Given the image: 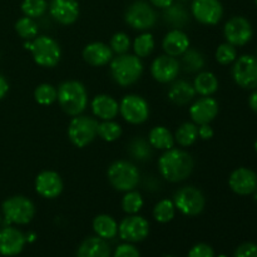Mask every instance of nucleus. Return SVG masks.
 <instances>
[{
  "instance_id": "de8ad7c7",
  "label": "nucleus",
  "mask_w": 257,
  "mask_h": 257,
  "mask_svg": "<svg viewBox=\"0 0 257 257\" xmlns=\"http://www.w3.org/2000/svg\"><path fill=\"white\" fill-rule=\"evenodd\" d=\"M8 90H9V84H8L7 79L0 74V99H3L7 95Z\"/></svg>"
},
{
  "instance_id": "58836bf2",
  "label": "nucleus",
  "mask_w": 257,
  "mask_h": 257,
  "mask_svg": "<svg viewBox=\"0 0 257 257\" xmlns=\"http://www.w3.org/2000/svg\"><path fill=\"white\" fill-rule=\"evenodd\" d=\"M48 9L47 0H23L22 12L25 17H29L35 19L44 15Z\"/></svg>"
},
{
  "instance_id": "8fccbe9b",
  "label": "nucleus",
  "mask_w": 257,
  "mask_h": 257,
  "mask_svg": "<svg viewBox=\"0 0 257 257\" xmlns=\"http://www.w3.org/2000/svg\"><path fill=\"white\" fill-rule=\"evenodd\" d=\"M253 193H255V201H256V202H257V190H256L255 192H253Z\"/></svg>"
},
{
  "instance_id": "4be33fe9",
  "label": "nucleus",
  "mask_w": 257,
  "mask_h": 257,
  "mask_svg": "<svg viewBox=\"0 0 257 257\" xmlns=\"http://www.w3.org/2000/svg\"><path fill=\"white\" fill-rule=\"evenodd\" d=\"M162 48L165 53L171 57H181L190 48L188 35L181 29H172L163 38Z\"/></svg>"
},
{
  "instance_id": "a18cd8bd",
  "label": "nucleus",
  "mask_w": 257,
  "mask_h": 257,
  "mask_svg": "<svg viewBox=\"0 0 257 257\" xmlns=\"http://www.w3.org/2000/svg\"><path fill=\"white\" fill-rule=\"evenodd\" d=\"M198 137L203 141H208L213 137V130L210 124H201L198 127Z\"/></svg>"
},
{
  "instance_id": "a878e982",
  "label": "nucleus",
  "mask_w": 257,
  "mask_h": 257,
  "mask_svg": "<svg viewBox=\"0 0 257 257\" xmlns=\"http://www.w3.org/2000/svg\"><path fill=\"white\" fill-rule=\"evenodd\" d=\"M163 20L166 24L172 27L173 29H181L186 27L190 22V14L182 4H171L170 7L163 9Z\"/></svg>"
},
{
  "instance_id": "7c9ffc66",
  "label": "nucleus",
  "mask_w": 257,
  "mask_h": 257,
  "mask_svg": "<svg viewBox=\"0 0 257 257\" xmlns=\"http://www.w3.org/2000/svg\"><path fill=\"white\" fill-rule=\"evenodd\" d=\"M175 142H177L181 147H190L197 141L198 127L193 122H186L177 128L175 133Z\"/></svg>"
},
{
  "instance_id": "f704fd0d",
  "label": "nucleus",
  "mask_w": 257,
  "mask_h": 257,
  "mask_svg": "<svg viewBox=\"0 0 257 257\" xmlns=\"http://www.w3.org/2000/svg\"><path fill=\"white\" fill-rule=\"evenodd\" d=\"M98 136L105 142H114L122 136V127L114 120H103L98 123Z\"/></svg>"
},
{
  "instance_id": "864d4df0",
  "label": "nucleus",
  "mask_w": 257,
  "mask_h": 257,
  "mask_svg": "<svg viewBox=\"0 0 257 257\" xmlns=\"http://www.w3.org/2000/svg\"><path fill=\"white\" fill-rule=\"evenodd\" d=\"M165 257H173V256H171V255H167V256H165Z\"/></svg>"
},
{
  "instance_id": "9d476101",
  "label": "nucleus",
  "mask_w": 257,
  "mask_h": 257,
  "mask_svg": "<svg viewBox=\"0 0 257 257\" xmlns=\"http://www.w3.org/2000/svg\"><path fill=\"white\" fill-rule=\"evenodd\" d=\"M119 113L125 122L131 124H142L150 117V105L141 95L128 94L120 100Z\"/></svg>"
},
{
  "instance_id": "c85d7f7f",
  "label": "nucleus",
  "mask_w": 257,
  "mask_h": 257,
  "mask_svg": "<svg viewBox=\"0 0 257 257\" xmlns=\"http://www.w3.org/2000/svg\"><path fill=\"white\" fill-rule=\"evenodd\" d=\"M193 88L202 97H210L218 89V79L213 73L200 72L195 78Z\"/></svg>"
},
{
  "instance_id": "7ed1b4c3",
  "label": "nucleus",
  "mask_w": 257,
  "mask_h": 257,
  "mask_svg": "<svg viewBox=\"0 0 257 257\" xmlns=\"http://www.w3.org/2000/svg\"><path fill=\"white\" fill-rule=\"evenodd\" d=\"M110 74L117 84L130 87L142 77L143 63L137 55L119 54L110 60Z\"/></svg>"
},
{
  "instance_id": "09e8293b",
  "label": "nucleus",
  "mask_w": 257,
  "mask_h": 257,
  "mask_svg": "<svg viewBox=\"0 0 257 257\" xmlns=\"http://www.w3.org/2000/svg\"><path fill=\"white\" fill-rule=\"evenodd\" d=\"M248 104H250L251 109L253 112L257 113V89H255V92L250 95V99H248Z\"/></svg>"
},
{
  "instance_id": "72a5a7b5",
  "label": "nucleus",
  "mask_w": 257,
  "mask_h": 257,
  "mask_svg": "<svg viewBox=\"0 0 257 257\" xmlns=\"http://www.w3.org/2000/svg\"><path fill=\"white\" fill-rule=\"evenodd\" d=\"M155 38L151 33H142L138 35L133 42V50H135V55L138 58H147L148 55L152 54L153 49H155Z\"/></svg>"
},
{
  "instance_id": "5fc2aeb1",
  "label": "nucleus",
  "mask_w": 257,
  "mask_h": 257,
  "mask_svg": "<svg viewBox=\"0 0 257 257\" xmlns=\"http://www.w3.org/2000/svg\"><path fill=\"white\" fill-rule=\"evenodd\" d=\"M0 225H2V217H0Z\"/></svg>"
},
{
  "instance_id": "2eb2a0df",
  "label": "nucleus",
  "mask_w": 257,
  "mask_h": 257,
  "mask_svg": "<svg viewBox=\"0 0 257 257\" xmlns=\"http://www.w3.org/2000/svg\"><path fill=\"white\" fill-rule=\"evenodd\" d=\"M181 67L175 57L163 54L156 58L151 64V74L160 83H171L177 78Z\"/></svg>"
},
{
  "instance_id": "c756f323",
  "label": "nucleus",
  "mask_w": 257,
  "mask_h": 257,
  "mask_svg": "<svg viewBox=\"0 0 257 257\" xmlns=\"http://www.w3.org/2000/svg\"><path fill=\"white\" fill-rule=\"evenodd\" d=\"M180 67L186 73H197L205 67V57L200 50L195 49V48H188L181 55Z\"/></svg>"
},
{
  "instance_id": "ea45409f",
  "label": "nucleus",
  "mask_w": 257,
  "mask_h": 257,
  "mask_svg": "<svg viewBox=\"0 0 257 257\" xmlns=\"http://www.w3.org/2000/svg\"><path fill=\"white\" fill-rule=\"evenodd\" d=\"M237 58V52L236 48L230 43H223L216 50V60L221 65H228L233 63Z\"/></svg>"
},
{
  "instance_id": "c03bdc74",
  "label": "nucleus",
  "mask_w": 257,
  "mask_h": 257,
  "mask_svg": "<svg viewBox=\"0 0 257 257\" xmlns=\"http://www.w3.org/2000/svg\"><path fill=\"white\" fill-rule=\"evenodd\" d=\"M114 257H140V252L131 243H123L115 248Z\"/></svg>"
},
{
  "instance_id": "49530a36",
  "label": "nucleus",
  "mask_w": 257,
  "mask_h": 257,
  "mask_svg": "<svg viewBox=\"0 0 257 257\" xmlns=\"http://www.w3.org/2000/svg\"><path fill=\"white\" fill-rule=\"evenodd\" d=\"M148 2H150V4L152 5V7L166 9V8H168L171 4H172L173 0H148Z\"/></svg>"
},
{
  "instance_id": "f3484780",
  "label": "nucleus",
  "mask_w": 257,
  "mask_h": 257,
  "mask_svg": "<svg viewBox=\"0 0 257 257\" xmlns=\"http://www.w3.org/2000/svg\"><path fill=\"white\" fill-rule=\"evenodd\" d=\"M218 114V103L215 98L201 97L193 102L190 108V117L193 123L201 124H210L216 115Z\"/></svg>"
},
{
  "instance_id": "2f4dec72",
  "label": "nucleus",
  "mask_w": 257,
  "mask_h": 257,
  "mask_svg": "<svg viewBox=\"0 0 257 257\" xmlns=\"http://www.w3.org/2000/svg\"><path fill=\"white\" fill-rule=\"evenodd\" d=\"M130 155L137 161H147L152 156V146L142 137H135L128 146Z\"/></svg>"
},
{
  "instance_id": "f8f14e48",
  "label": "nucleus",
  "mask_w": 257,
  "mask_h": 257,
  "mask_svg": "<svg viewBox=\"0 0 257 257\" xmlns=\"http://www.w3.org/2000/svg\"><path fill=\"white\" fill-rule=\"evenodd\" d=\"M118 233L119 237L127 242H140L150 233V223L142 216L131 215L123 218L119 223Z\"/></svg>"
},
{
  "instance_id": "f03ea898",
  "label": "nucleus",
  "mask_w": 257,
  "mask_h": 257,
  "mask_svg": "<svg viewBox=\"0 0 257 257\" xmlns=\"http://www.w3.org/2000/svg\"><path fill=\"white\" fill-rule=\"evenodd\" d=\"M58 103L68 115L82 114L88 105V93L78 80H65L58 88Z\"/></svg>"
},
{
  "instance_id": "dca6fc26",
  "label": "nucleus",
  "mask_w": 257,
  "mask_h": 257,
  "mask_svg": "<svg viewBox=\"0 0 257 257\" xmlns=\"http://www.w3.org/2000/svg\"><path fill=\"white\" fill-rule=\"evenodd\" d=\"M63 180L54 171H43L35 178V191L42 197L53 200L62 193Z\"/></svg>"
},
{
  "instance_id": "a211bd4d",
  "label": "nucleus",
  "mask_w": 257,
  "mask_h": 257,
  "mask_svg": "<svg viewBox=\"0 0 257 257\" xmlns=\"http://www.w3.org/2000/svg\"><path fill=\"white\" fill-rule=\"evenodd\" d=\"M49 13L53 19L62 25H70L79 17V4L77 0H52Z\"/></svg>"
},
{
  "instance_id": "3c124183",
  "label": "nucleus",
  "mask_w": 257,
  "mask_h": 257,
  "mask_svg": "<svg viewBox=\"0 0 257 257\" xmlns=\"http://www.w3.org/2000/svg\"><path fill=\"white\" fill-rule=\"evenodd\" d=\"M255 151H256V153H257V140H256V142H255Z\"/></svg>"
},
{
  "instance_id": "603ef678",
  "label": "nucleus",
  "mask_w": 257,
  "mask_h": 257,
  "mask_svg": "<svg viewBox=\"0 0 257 257\" xmlns=\"http://www.w3.org/2000/svg\"><path fill=\"white\" fill-rule=\"evenodd\" d=\"M218 257H227V256H225V255H220Z\"/></svg>"
},
{
  "instance_id": "9b49d317",
  "label": "nucleus",
  "mask_w": 257,
  "mask_h": 257,
  "mask_svg": "<svg viewBox=\"0 0 257 257\" xmlns=\"http://www.w3.org/2000/svg\"><path fill=\"white\" fill-rule=\"evenodd\" d=\"M233 80L243 89L257 88V58L252 55H242L236 58L232 68Z\"/></svg>"
},
{
  "instance_id": "4c0bfd02",
  "label": "nucleus",
  "mask_w": 257,
  "mask_h": 257,
  "mask_svg": "<svg viewBox=\"0 0 257 257\" xmlns=\"http://www.w3.org/2000/svg\"><path fill=\"white\" fill-rule=\"evenodd\" d=\"M15 30L18 35L24 40H33L38 35V24L33 18L23 17L15 23Z\"/></svg>"
},
{
  "instance_id": "393cba45",
  "label": "nucleus",
  "mask_w": 257,
  "mask_h": 257,
  "mask_svg": "<svg viewBox=\"0 0 257 257\" xmlns=\"http://www.w3.org/2000/svg\"><path fill=\"white\" fill-rule=\"evenodd\" d=\"M78 257H109L110 248L105 240L98 237H88L78 248Z\"/></svg>"
},
{
  "instance_id": "6e6552de",
  "label": "nucleus",
  "mask_w": 257,
  "mask_h": 257,
  "mask_svg": "<svg viewBox=\"0 0 257 257\" xmlns=\"http://www.w3.org/2000/svg\"><path fill=\"white\" fill-rule=\"evenodd\" d=\"M176 210L185 216H197L206 206V198L202 191L193 186H185L180 188L173 196Z\"/></svg>"
},
{
  "instance_id": "bb28decb",
  "label": "nucleus",
  "mask_w": 257,
  "mask_h": 257,
  "mask_svg": "<svg viewBox=\"0 0 257 257\" xmlns=\"http://www.w3.org/2000/svg\"><path fill=\"white\" fill-rule=\"evenodd\" d=\"M148 142L153 148L160 151H167L173 148L175 146V137L172 133L163 125H157V127L152 128L148 135Z\"/></svg>"
},
{
  "instance_id": "a19ab883",
  "label": "nucleus",
  "mask_w": 257,
  "mask_h": 257,
  "mask_svg": "<svg viewBox=\"0 0 257 257\" xmlns=\"http://www.w3.org/2000/svg\"><path fill=\"white\" fill-rule=\"evenodd\" d=\"M110 49L113 50V53H117L118 55L119 54H125L128 53L131 48V39L125 33H115L112 38H110V43H109Z\"/></svg>"
},
{
  "instance_id": "aec40b11",
  "label": "nucleus",
  "mask_w": 257,
  "mask_h": 257,
  "mask_svg": "<svg viewBox=\"0 0 257 257\" xmlns=\"http://www.w3.org/2000/svg\"><path fill=\"white\" fill-rule=\"evenodd\" d=\"M27 238L24 233L14 227H4L0 230V253L3 256H15L24 248Z\"/></svg>"
},
{
  "instance_id": "0eeeda50",
  "label": "nucleus",
  "mask_w": 257,
  "mask_h": 257,
  "mask_svg": "<svg viewBox=\"0 0 257 257\" xmlns=\"http://www.w3.org/2000/svg\"><path fill=\"white\" fill-rule=\"evenodd\" d=\"M98 136V122L88 115H75L68 125V138L78 148H84Z\"/></svg>"
},
{
  "instance_id": "cd10ccee",
  "label": "nucleus",
  "mask_w": 257,
  "mask_h": 257,
  "mask_svg": "<svg viewBox=\"0 0 257 257\" xmlns=\"http://www.w3.org/2000/svg\"><path fill=\"white\" fill-rule=\"evenodd\" d=\"M93 230L98 237L103 240L114 238L118 233V225L114 218L109 215H98L93 220Z\"/></svg>"
},
{
  "instance_id": "ddd939ff",
  "label": "nucleus",
  "mask_w": 257,
  "mask_h": 257,
  "mask_svg": "<svg viewBox=\"0 0 257 257\" xmlns=\"http://www.w3.org/2000/svg\"><path fill=\"white\" fill-rule=\"evenodd\" d=\"M223 34L227 43L232 44L233 47H241L250 42L253 30L251 23L246 18L233 17L225 24Z\"/></svg>"
},
{
  "instance_id": "13d9d810",
  "label": "nucleus",
  "mask_w": 257,
  "mask_h": 257,
  "mask_svg": "<svg viewBox=\"0 0 257 257\" xmlns=\"http://www.w3.org/2000/svg\"><path fill=\"white\" fill-rule=\"evenodd\" d=\"M256 58H257V57H256Z\"/></svg>"
},
{
  "instance_id": "f257e3e1",
  "label": "nucleus",
  "mask_w": 257,
  "mask_h": 257,
  "mask_svg": "<svg viewBox=\"0 0 257 257\" xmlns=\"http://www.w3.org/2000/svg\"><path fill=\"white\" fill-rule=\"evenodd\" d=\"M195 162L192 156L180 148H171L163 152L158 160L161 176L168 182H182L192 173Z\"/></svg>"
},
{
  "instance_id": "6ab92c4d",
  "label": "nucleus",
  "mask_w": 257,
  "mask_h": 257,
  "mask_svg": "<svg viewBox=\"0 0 257 257\" xmlns=\"http://www.w3.org/2000/svg\"><path fill=\"white\" fill-rule=\"evenodd\" d=\"M230 188L240 196H247L257 190V175L252 170L241 167L233 171L228 178Z\"/></svg>"
},
{
  "instance_id": "423d86ee",
  "label": "nucleus",
  "mask_w": 257,
  "mask_h": 257,
  "mask_svg": "<svg viewBox=\"0 0 257 257\" xmlns=\"http://www.w3.org/2000/svg\"><path fill=\"white\" fill-rule=\"evenodd\" d=\"M3 213L5 222L27 225L34 218L35 206L25 196H13L3 202Z\"/></svg>"
},
{
  "instance_id": "20e7f679",
  "label": "nucleus",
  "mask_w": 257,
  "mask_h": 257,
  "mask_svg": "<svg viewBox=\"0 0 257 257\" xmlns=\"http://www.w3.org/2000/svg\"><path fill=\"white\" fill-rule=\"evenodd\" d=\"M24 47L30 50L34 62L43 68L55 67L62 58L60 45L47 35L34 38L32 42L25 43Z\"/></svg>"
},
{
  "instance_id": "5701e85b",
  "label": "nucleus",
  "mask_w": 257,
  "mask_h": 257,
  "mask_svg": "<svg viewBox=\"0 0 257 257\" xmlns=\"http://www.w3.org/2000/svg\"><path fill=\"white\" fill-rule=\"evenodd\" d=\"M93 114L102 120H112L119 113V104L113 97L108 94L95 95L90 104Z\"/></svg>"
},
{
  "instance_id": "b1692460",
  "label": "nucleus",
  "mask_w": 257,
  "mask_h": 257,
  "mask_svg": "<svg viewBox=\"0 0 257 257\" xmlns=\"http://www.w3.org/2000/svg\"><path fill=\"white\" fill-rule=\"evenodd\" d=\"M197 94L191 84L187 80H176L168 89V98L176 105H186L192 102L195 95Z\"/></svg>"
},
{
  "instance_id": "37998d69",
  "label": "nucleus",
  "mask_w": 257,
  "mask_h": 257,
  "mask_svg": "<svg viewBox=\"0 0 257 257\" xmlns=\"http://www.w3.org/2000/svg\"><path fill=\"white\" fill-rule=\"evenodd\" d=\"M235 257H257V245L252 242L242 243L235 251Z\"/></svg>"
},
{
  "instance_id": "79ce46f5",
  "label": "nucleus",
  "mask_w": 257,
  "mask_h": 257,
  "mask_svg": "<svg viewBox=\"0 0 257 257\" xmlns=\"http://www.w3.org/2000/svg\"><path fill=\"white\" fill-rule=\"evenodd\" d=\"M188 257H215V252L207 243H197L191 248Z\"/></svg>"
},
{
  "instance_id": "39448f33",
  "label": "nucleus",
  "mask_w": 257,
  "mask_h": 257,
  "mask_svg": "<svg viewBox=\"0 0 257 257\" xmlns=\"http://www.w3.org/2000/svg\"><path fill=\"white\" fill-rule=\"evenodd\" d=\"M107 177L113 188L120 192L135 190L140 183V171L130 161L119 160L108 167Z\"/></svg>"
},
{
  "instance_id": "412c9836",
  "label": "nucleus",
  "mask_w": 257,
  "mask_h": 257,
  "mask_svg": "<svg viewBox=\"0 0 257 257\" xmlns=\"http://www.w3.org/2000/svg\"><path fill=\"white\" fill-rule=\"evenodd\" d=\"M83 59L92 67H104L113 59V50L102 42H93L83 49Z\"/></svg>"
},
{
  "instance_id": "1a4fd4ad",
  "label": "nucleus",
  "mask_w": 257,
  "mask_h": 257,
  "mask_svg": "<svg viewBox=\"0 0 257 257\" xmlns=\"http://www.w3.org/2000/svg\"><path fill=\"white\" fill-rule=\"evenodd\" d=\"M124 19L131 28L145 32L155 27L157 22V13L150 3L145 0H137L127 8Z\"/></svg>"
},
{
  "instance_id": "4d7b16f0",
  "label": "nucleus",
  "mask_w": 257,
  "mask_h": 257,
  "mask_svg": "<svg viewBox=\"0 0 257 257\" xmlns=\"http://www.w3.org/2000/svg\"><path fill=\"white\" fill-rule=\"evenodd\" d=\"M255 3H256V5H257V0H255Z\"/></svg>"
},
{
  "instance_id": "c9c22d12",
  "label": "nucleus",
  "mask_w": 257,
  "mask_h": 257,
  "mask_svg": "<svg viewBox=\"0 0 257 257\" xmlns=\"http://www.w3.org/2000/svg\"><path fill=\"white\" fill-rule=\"evenodd\" d=\"M58 89L52 84L43 83L38 85L34 90V99L35 102L42 105H50L57 100Z\"/></svg>"
},
{
  "instance_id": "4468645a",
  "label": "nucleus",
  "mask_w": 257,
  "mask_h": 257,
  "mask_svg": "<svg viewBox=\"0 0 257 257\" xmlns=\"http://www.w3.org/2000/svg\"><path fill=\"white\" fill-rule=\"evenodd\" d=\"M191 13L201 24L216 25L222 19L223 7L220 0H193Z\"/></svg>"
},
{
  "instance_id": "473e14b6",
  "label": "nucleus",
  "mask_w": 257,
  "mask_h": 257,
  "mask_svg": "<svg viewBox=\"0 0 257 257\" xmlns=\"http://www.w3.org/2000/svg\"><path fill=\"white\" fill-rule=\"evenodd\" d=\"M176 215V207L173 201L165 198L161 200L160 202L156 203L155 208H153V217L157 222L160 223H167L175 218Z\"/></svg>"
},
{
  "instance_id": "e433bc0d",
  "label": "nucleus",
  "mask_w": 257,
  "mask_h": 257,
  "mask_svg": "<svg viewBox=\"0 0 257 257\" xmlns=\"http://www.w3.org/2000/svg\"><path fill=\"white\" fill-rule=\"evenodd\" d=\"M143 203L142 195L135 190L125 192L122 198V208L128 215H137L142 210Z\"/></svg>"
},
{
  "instance_id": "6e6d98bb",
  "label": "nucleus",
  "mask_w": 257,
  "mask_h": 257,
  "mask_svg": "<svg viewBox=\"0 0 257 257\" xmlns=\"http://www.w3.org/2000/svg\"><path fill=\"white\" fill-rule=\"evenodd\" d=\"M180 2H187V0H180Z\"/></svg>"
}]
</instances>
